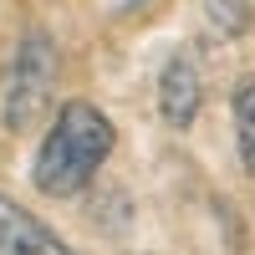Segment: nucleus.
Here are the masks:
<instances>
[{
    "instance_id": "obj_1",
    "label": "nucleus",
    "mask_w": 255,
    "mask_h": 255,
    "mask_svg": "<svg viewBox=\"0 0 255 255\" xmlns=\"http://www.w3.org/2000/svg\"><path fill=\"white\" fill-rule=\"evenodd\" d=\"M118 143V128L108 123V113L92 108V102H61L51 118V133L41 138L36 163H31V184L46 199H77L82 189L97 179V168L108 163Z\"/></svg>"
},
{
    "instance_id": "obj_3",
    "label": "nucleus",
    "mask_w": 255,
    "mask_h": 255,
    "mask_svg": "<svg viewBox=\"0 0 255 255\" xmlns=\"http://www.w3.org/2000/svg\"><path fill=\"white\" fill-rule=\"evenodd\" d=\"M0 255H77L46 220H36L26 204L0 194Z\"/></svg>"
},
{
    "instance_id": "obj_6",
    "label": "nucleus",
    "mask_w": 255,
    "mask_h": 255,
    "mask_svg": "<svg viewBox=\"0 0 255 255\" xmlns=\"http://www.w3.org/2000/svg\"><path fill=\"white\" fill-rule=\"evenodd\" d=\"M204 15L220 36H240L250 26V0H204Z\"/></svg>"
},
{
    "instance_id": "obj_4",
    "label": "nucleus",
    "mask_w": 255,
    "mask_h": 255,
    "mask_svg": "<svg viewBox=\"0 0 255 255\" xmlns=\"http://www.w3.org/2000/svg\"><path fill=\"white\" fill-rule=\"evenodd\" d=\"M199 102H204V77H199V61L179 51V56H168V67L158 77V113L168 128H189L199 118Z\"/></svg>"
},
{
    "instance_id": "obj_5",
    "label": "nucleus",
    "mask_w": 255,
    "mask_h": 255,
    "mask_svg": "<svg viewBox=\"0 0 255 255\" xmlns=\"http://www.w3.org/2000/svg\"><path fill=\"white\" fill-rule=\"evenodd\" d=\"M235 148H240L245 174L255 179V77H245L235 87Z\"/></svg>"
},
{
    "instance_id": "obj_2",
    "label": "nucleus",
    "mask_w": 255,
    "mask_h": 255,
    "mask_svg": "<svg viewBox=\"0 0 255 255\" xmlns=\"http://www.w3.org/2000/svg\"><path fill=\"white\" fill-rule=\"evenodd\" d=\"M56 72H61V56H56L51 31H41V26L20 31L15 51L5 61V77H0V123H5V133H31L41 123V113L56 97Z\"/></svg>"
}]
</instances>
